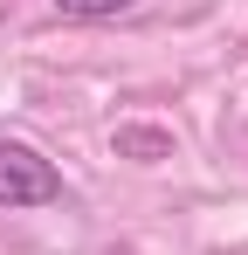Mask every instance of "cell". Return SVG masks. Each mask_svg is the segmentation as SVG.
<instances>
[{
    "mask_svg": "<svg viewBox=\"0 0 248 255\" xmlns=\"http://www.w3.org/2000/svg\"><path fill=\"white\" fill-rule=\"evenodd\" d=\"M62 200V172L28 145H0V207H48Z\"/></svg>",
    "mask_w": 248,
    "mask_h": 255,
    "instance_id": "6da1fadb",
    "label": "cell"
},
{
    "mask_svg": "<svg viewBox=\"0 0 248 255\" xmlns=\"http://www.w3.org/2000/svg\"><path fill=\"white\" fill-rule=\"evenodd\" d=\"M118 159H138V166H159V159H172V131L159 125H118Z\"/></svg>",
    "mask_w": 248,
    "mask_h": 255,
    "instance_id": "7a4b0ae2",
    "label": "cell"
},
{
    "mask_svg": "<svg viewBox=\"0 0 248 255\" xmlns=\"http://www.w3.org/2000/svg\"><path fill=\"white\" fill-rule=\"evenodd\" d=\"M124 7H138V0H55V14L62 21H111Z\"/></svg>",
    "mask_w": 248,
    "mask_h": 255,
    "instance_id": "3957f363",
    "label": "cell"
}]
</instances>
